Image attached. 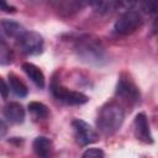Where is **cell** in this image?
<instances>
[{"mask_svg":"<svg viewBox=\"0 0 158 158\" xmlns=\"http://www.w3.org/2000/svg\"><path fill=\"white\" fill-rule=\"evenodd\" d=\"M125 120V111L116 101H109L101 106L98 117L96 127L104 136H111L120 130Z\"/></svg>","mask_w":158,"mask_h":158,"instance_id":"obj_1","label":"cell"},{"mask_svg":"<svg viewBox=\"0 0 158 158\" xmlns=\"http://www.w3.org/2000/svg\"><path fill=\"white\" fill-rule=\"evenodd\" d=\"M74 48L78 57L88 64L101 65L107 60V56L102 44L98 38L93 36L83 35L78 37Z\"/></svg>","mask_w":158,"mask_h":158,"instance_id":"obj_2","label":"cell"},{"mask_svg":"<svg viewBox=\"0 0 158 158\" xmlns=\"http://www.w3.org/2000/svg\"><path fill=\"white\" fill-rule=\"evenodd\" d=\"M115 94L123 104L128 106L136 105L141 98L138 86L127 73H121V75L118 77Z\"/></svg>","mask_w":158,"mask_h":158,"instance_id":"obj_3","label":"cell"},{"mask_svg":"<svg viewBox=\"0 0 158 158\" xmlns=\"http://www.w3.org/2000/svg\"><path fill=\"white\" fill-rule=\"evenodd\" d=\"M143 23V17L136 9H126L114 25V32L117 35H131L138 30Z\"/></svg>","mask_w":158,"mask_h":158,"instance_id":"obj_4","label":"cell"},{"mask_svg":"<svg viewBox=\"0 0 158 158\" xmlns=\"http://www.w3.org/2000/svg\"><path fill=\"white\" fill-rule=\"evenodd\" d=\"M16 42L20 51L26 56H36L43 51V37L35 31H25Z\"/></svg>","mask_w":158,"mask_h":158,"instance_id":"obj_5","label":"cell"},{"mask_svg":"<svg viewBox=\"0 0 158 158\" xmlns=\"http://www.w3.org/2000/svg\"><path fill=\"white\" fill-rule=\"evenodd\" d=\"M51 91H52V95L57 100L64 104H68V105H81V104L88 102L89 100V98L85 94L80 91H75V90H69L68 88L60 84H57V83H52Z\"/></svg>","mask_w":158,"mask_h":158,"instance_id":"obj_6","label":"cell"},{"mask_svg":"<svg viewBox=\"0 0 158 158\" xmlns=\"http://www.w3.org/2000/svg\"><path fill=\"white\" fill-rule=\"evenodd\" d=\"M72 127L74 131L75 141L79 146H88L99 139L98 132L85 121L80 118H75L72 121Z\"/></svg>","mask_w":158,"mask_h":158,"instance_id":"obj_7","label":"cell"},{"mask_svg":"<svg viewBox=\"0 0 158 158\" xmlns=\"http://www.w3.org/2000/svg\"><path fill=\"white\" fill-rule=\"evenodd\" d=\"M133 133L137 139H139L143 143L152 144L153 143V136L151 133L148 118L144 112H138L133 120Z\"/></svg>","mask_w":158,"mask_h":158,"instance_id":"obj_8","label":"cell"},{"mask_svg":"<svg viewBox=\"0 0 158 158\" xmlns=\"http://www.w3.org/2000/svg\"><path fill=\"white\" fill-rule=\"evenodd\" d=\"M4 116L11 123H22L25 120V109L20 102H9L4 107Z\"/></svg>","mask_w":158,"mask_h":158,"instance_id":"obj_9","label":"cell"},{"mask_svg":"<svg viewBox=\"0 0 158 158\" xmlns=\"http://www.w3.org/2000/svg\"><path fill=\"white\" fill-rule=\"evenodd\" d=\"M32 148L38 158H51L52 157L53 144L48 137H44V136L36 137L32 143Z\"/></svg>","mask_w":158,"mask_h":158,"instance_id":"obj_10","label":"cell"},{"mask_svg":"<svg viewBox=\"0 0 158 158\" xmlns=\"http://www.w3.org/2000/svg\"><path fill=\"white\" fill-rule=\"evenodd\" d=\"M0 28L7 37H11L15 40H17L26 31L20 22L15 20H9V19H4L0 21Z\"/></svg>","mask_w":158,"mask_h":158,"instance_id":"obj_11","label":"cell"},{"mask_svg":"<svg viewBox=\"0 0 158 158\" xmlns=\"http://www.w3.org/2000/svg\"><path fill=\"white\" fill-rule=\"evenodd\" d=\"M22 69H23V72L27 74V77L33 81V84L37 88H40V89L44 88V83H46L44 75H43L42 70L37 65H35L33 63L26 62V63L22 64Z\"/></svg>","mask_w":158,"mask_h":158,"instance_id":"obj_12","label":"cell"},{"mask_svg":"<svg viewBox=\"0 0 158 158\" xmlns=\"http://www.w3.org/2000/svg\"><path fill=\"white\" fill-rule=\"evenodd\" d=\"M9 89L19 98H25L28 93L25 83L14 73H9Z\"/></svg>","mask_w":158,"mask_h":158,"instance_id":"obj_13","label":"cell"},{"mask_svg":"<svg viewBox=\"0 0 158 158\" xmlns=\"http://www.w3.org/2000/svg\"><path fill=\"white\" fill-rule=\"evenodd\" d=\"M28 111L31 112V115L37 118V120H43V118H47L48 115H49V111H48V107L42 104V102H38V101H31L28 104Z\"/></svg>","mask_w":158,"mask_h":158,"instance_id":"obj_14","label":"cell"},{"mask_svg":"<svg viewBox=\"0 0 158 158\" xmlns=\"http://www.w3.org/2000/svg\"><path fill=\"white\" fill-rule=\"evenodd\" d=\"M14 60V52L10 46L0 37V65H7Z\"/></svg>","mask_w":158,"mask_h":158,"instance_id":"obj_15","label":"cell"},{"mask_svg":"<svg viewBox=\"0 0 158 158\" xmlns=\"http://www.w3.org/2000/svg\"><path fill=\"white\" fill-rule=\"evenodd\" d=\"M90 5L94 7V10L99 14H107L111 10H115L117 6L121 5V2H115V1H94L90 2Z\"/></svg>","mask_w":158,"mask_h":158,"instance_id":"obj_16","label":"cell"},{"mask_svg":"<svg viewBox=\"0 0 158 158\" xmlns=\"http://www.w3.org/2000/svg\"><path fill=\"white\" fill-rule=\"evenodd\" d=\"M81 158H105V154L100 148H88L83 153Z\"/></svg>","mask_w":158,"mask_h":158,"instance_id":"obj_17","label":"cell"},{"mask_svg":"<svg viewBox=\"0 0 158 158\" xmlns=\"http://www.w3.org/2000/svg\"><path fill=\"white\" fill-rule=\"evenodd\" d=\"M9 85L6 84V81L0 77V94L2 95V98H7L9 95Z\"/></svg>","mask_w":158,"mask_h":158,"instance_id":"obj_18","label":"cell"},{"mask_svg":"<svg viewBox=\"0 0 158 158\" xmlns=\"http://www.w3.org/2000/svg\"><path fill=\"white\" fill-rule=\"evenodd\" d=\"M142 6L146 12L154 14L157 11V4H154V2H144V4H142Z\"/></svg>","mask_w":158,"mask_h":158,"instance_id":"obj_19","label":"cell"},{"mask_svg":"<svg viewBox=\"0 0 158 158\" xmlns=\"http://www.w3.org/2000/svg\"><path fill=\"white\" fill-rule=\"evenodd\" d=\"M0 9L4 10V11H6V12H15L16 11L15 6H11V5H9L5 1H0Z\"/></svg>","mask_w":158,"mask_h":158,"instance_id":"obj_20","label":"cell"},{"mask_svg":"<svg viewBox=\"0 0 158 158\" xmlns=\"http://www.w3.org/2000/svg\"><path fill=\"white\" fill-rule=\"evenodd\" d=\"M6 133H7V126L2 120H0V138H2Z\"/></svg>","mask_w":158,"mask_h":158,"instance_id":"obj_21","label":"cell"}]
</instances>
